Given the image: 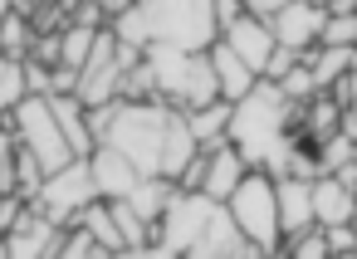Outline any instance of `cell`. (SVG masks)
I'll return each mask as SVG.
<instances>
[{"label":"cell","instance_id":"obj_31","mask_svg":"<svg viewBox=\"0 0 357 259\" xmlns=\"http://www.w3.org/2000/svg\"><path fill=\"white\" fill-rule=\"evenodd\" d=\"M15 10V0H0V25H6V15Z\"/></svg>","mask_w":357,"mask_h":259},{"label":"cell","instance_id":"obj_21","mask_svg":"<svg viewBox=\"0 0 357 259\" xmlns=\"http://www.w3.org/2000/svg\"><path fill=\"white\" fill-rule=\"evenodd\" d=\"M279 254H294V259H328L333 244H328V225H308L303 235H289Z\"/></svg>","mask_w":357,"mask_h":259},{"label":"cell","instance_id":"obj_8","mask_svg":"<svg viewBox=\"0 0 357 259\" xmlns=\"http://www.w3.org/2000/svg\"><path fill=\"white\" fill-rule=\"evenodd\" d=\"M269 25H274V40H279V45H289V49L308 54V49L323 40L328 6H323V0H289V6H284Z\"/></svg>","mask_w":357,"mask_h":259},{"label":"cell","instance_id":"obj_12","mask_svg":"<svg viewBox=\"0 0 357 259\" xmlns=\"http://www.w3.org/2000/svg\"><path fill=\"white\" fill-rule=\"evenodd\" d=\"M274 181H279V225H284V240L289 235H303L308 225H318L313 176H274Z\"/></svg>","mask_w":357,"mask_h":259},{"label":"cell","instance_id":"obj_25","mask_svg":"<svg viewBox=\"0 0 357 259\" xmlns=\"http://www.w3.org/2000/svg\"><path fill=\"white\" fill-rule=\"evenodd\" d=\"M25 205H30V201H25L20 191H0V235H10V230H15V220H20Z\"/></svg>","mask_w":357,"mask_h":259},{"label":"cell","instance_id":"obj_17","mask_svg":"<svg viewBox=\"0 0 357 259\" xmlns=\"http://www.w3.org/2000/svg\"><path fill=\"white\" fill-rule=\"evenodd\" d=\"M35 40H40L35 20H30L25 10H10V15H6V25H0V54H6V59H30Z\"/></svg>","mask_w":357,"mask_h":259},{"label":"cell","instance_id":"obj_27","mask_svg":"<svg viewBox=\"0 0 357 259\" xmlns=\"http://www.w3.org/2000/svg\"><path fill=\"white\" fill-rule=\"evenodd\" d=\"M240 15H245V0H215V20H220V30L235 25Z\"/></svg>","mask_w":357,"mask_h":259},{"label":"cell","instance_id":"obj_1","mask_svg":"<svg viewBox=\"0 0 357 259\" xmlns=\"http://www.w3.org/2000/svg\"><path fill=\"white\" fill-rule=\"evenodd\" d=\"M230 142L245 152L250 166H264L269 176H289V157L298 147V137H294V98L274 79H259L230 113Z\"/></svg>","mask_w":357,"mask_h":259},{"label":"cell","instance_id":"obj_29","mask_svg":"<svg viewBox=\"0 0 357 259\" xmlns=\"http://www.w3.org/2000/svg\"><path fill=\"white\" fill-rule=\"evenodd\" d=\"M98 6H103V10H108V20H113V15H123V10H132V6H137V0H98Z\"/></svg>","mask_w":357,"mask_h":259},{"label":"cell","instance_id":"obj_6","mask_svg":"<svg viewBox=\"0 0 357 259\" xmlns=\"http://www.w3.org/2000/svg\"><path fill=\"white\" fill-rule=\"evenodd\" d=\"M10 127H15V137H20L25 147L40 152V162H45L50 171H59V166L74 162V147H69V137H64V127H59V118H54L50 93L20 98V103L10 108Z\"/></svg>","mask_w":357,"mask_h":259},{"label":"cell","instance_id":"obj_7","mask_svg":"<svg viewBox=\"0 0 357 259\" xmlns=\"http://www.w3.org/2000/svg\"><path fill=\"white\" fill-rule=\"evenodd\" d=\"M98 201V181H93V166H89V157H74L69 166H59V171H50V181H45V191L30 201V205H40L50 220H59L64 230L84 215V205H93Z\"/></svg>","mask_w":357,"mask_h":259},{"label":"cell","instance_id":"obj_3","mask_svg":"<svg viewBox=\"0 0 357 259\" xmlns=\"http://www.w3.org/2000/svg\"><path fill=\"white\" fill-rule=\"evenodd\" d=\"M172 118H176V108H172L167 98H142V103L118 98V118H113L108 142L123 147V152L137 162L142 176H162V157H167Z\"/></svg>","mask_w":357,"mask_h":259},{"label":"cell","instance_id":"obj_24","mask_svg":"<svg viewBox=\"0 0 357 259\" xmlns=\"http://www.w3.org/2000/svg\"><path fill=\"white\" fill-rule=\"evenodd\" d=\"M298 59H303L298 49H289V45H279V49L269 54V64H264V74H259V79H274V84H284V79L294 74V64H298Z\"/></svg>","mask_w":357,"mask_h":259},{"label":"cell","instance_id":"obj_28","mask_svg":"<svg viewBox=\"0 0 357 259\" xmlns=\"http://www.w3.org/2000/svg\"><path fill=\"white\" fill-rule=\"evenodd\" d=\"M284 6H289V0H245V10H250V15H259V20H274Z\"/></svg>","mask_w":357,"mask_h":259},{"label":"cell","instance_id":"obj_15","mask_svg":"<svg viewBox=\"0 0 357 259\" xmlns=\"http://www.w3.org/2000/svg\"><path fill=\"white\" fill-rule=\"evenodd\" d=\"M206 54H211V64H215V79H220V98L240 103V98H245V93H250V88L259 84V74H255V69H250V64H245V59H240V54H235V49H230L225 40H215V45L206 49Z\"/></svg>","mask_w":357,"mask_h":259},{"label":"cell","instance_id":"obj_14","mask_svg":"<svg viewBox=\"0 0 357 259\" xmlns=\"http://www.w3.org/2000/svg\"><path fill=\"white\" fill-rule=\"evenodd\" d=\"M313 210H318V225H347L357 210V191L347 181H337L333 171H323V176H313Z\"/></svg>","mask_w":357,"mask_h":259},{"label":"cell","instance_id":"obj_13","mask_svg":"<svg viewBox=\"0 0 357 259\" xmlns=\"http://www.w3.org/2000/svg\"><path fill=\"white\" fill-rule=\"evenodd\" d=\"M211 152V166H206V196L211 201H230L235 196V186L250 176V162H245V152L235 147V142H220V147H206Z\"/></svg>","mask_w":357,"mask_h":259},{"label":"cell","instance_id":"obj_4","mask_svg":"<svg viewBox=\"0 0 357 259\" xmlns=\"http://www.w3.org/2000/svg\"><path fill=\"white\" fill-rule=\"evenodd\" d=\"M147 35L152 45H176V49H211L220 40L215 0H142Z\"/></svg>","mask_w":357,"mask_h":259},{"label":"cell","instance_id":"obj_19","mask_svg":"<svg viewBox=\"0 0 357 259\" xmlns=\"http://www.w3.org/2000/svg\"><path fill=\"white\" fill-rule=\"evenodd\" d=\"M20 98H30L25 59H6V54H0V113H10Z\"/></svg>","mask_w":357,"mask_h":259},{"label":"cell","instance_id":"obj_11","mask_svg":"<svg viewBox=\"0 0 357 259\" xmlns=\"http://www.w3.org/2000/svg\"><path fill=\"white\" fill-rule=\"evenodd\" d=\"M89 166H93V181H98V196H103V201H123V196H132L137 181H142L137 162H132L123 147H113V142H103V147L89 157Z\"/></svg>","mask_w":357,"mask_h":259},{"label":"cell","instance_id":"obj_9","mask_svg":"<svg viewBox=\"0 0 357 259\" xmlns=\"http://www.w3.org/2000/svg\"><path fill=\"white\" fill-rule=\"evenodd\" d=\"M6 240H10V259H50V254H59L64 225L50 220L40 205H25L20 220H15V230H10Z\"/></svg>","mask_w":357,"mask_h":259},{"label":"cell","instance_id":"obj_20","mask_svg":"<svg viewBox=\"0 0 357 259\" xmlns=\"http://www.w3.org/2000/svg\"><path fill=\"white\" fill-rule=\"evenodd\" d=\"M103 240L89 230V225H69L64 240H59V259H103Z\"/></svg>","mask_w":357,"mask_h":259},{"label":"cell","instance_id":"obj_5","mask_svg":"<svg viewBox=\"0 0 357 259\" xmlns=\"http://www.w3.org/2000/svg\"><path fill=\"white\" fill-rule=\"evenodd\" d=\"M235 225L255 240L259 254H279L284 249V225H279V181L264 166H250V176L235 186V196L225 201Z\"/></svg>","mask_w":357,"mask_h":259},{"label":"cell","instance_id":"obj_32","mask_svg":"<svg viewBox=\"0 0 357 259\" xmlns=\"http://www.w3.org/2000/svg\"><path fill=\"white\" fill-rule=\"evenodd\" d=\"M352 230H357V210H352Z\"/></svg>","mask_w":357,"mask_h":259},{"label":"cell","instance_id":"obj_2","mask_svg":"<svg viewBox=\"0 0 357 259\" xmlns=\"http://www.w3.org/2000/svg\"><path fill=\"white\" fill-rule=\"evenodd\" d=\"M152 69H157V93L176 108V113H191V108H206L220 98V79H215V64L206 49H176V45H152L147 49Z\"/></svg>","mask_w":357,"mask_h":259},{"label":"cell","instance_id":"obj_18","mask_svg":"<svg viewBox=\"0 0 357 259\" xmlns=\"http://www.w3.org/2000/svg\"><path fill=\"white\" fill-rule=\"evenodd\" d=\"M45 181H50V166L40 162V152L35 147H15V191L25 196V201H35L40 191H45Z\"/></svg>","mask_w":357,"mask_h":259},{"label":"cell","instance_id":"obj_22","mask_svg":"<svg viewBox=\"0 0 357 259\" xmlns=\"http://www.w3.org/2000/svg\"><path fill=\"white\" fill-rule=\"evenodd\" d=\"M93 45H98V30H89V25H64V59L59 64H69V69H84L89 64V54H93Z\"/></svg>","mask_w":357,"mask_h":259},{"label":"cell","instance_id":"obj_16","mask_svg":"<svg viewBox=\"0 0 357 259\" xmlns=\"http://www.w3.org/2000/svg\"><path fill=\"white\" fill-rule=\"evenodd\" d=\"M230 113H235V103H230V98H215V103H206V108H191L186 123H191V132L201 137V147H220V142H230Z\"/></svg>","mask_w":357,"mask_h":259},{"label":"cell","instance_id":"obj_10","mask_svg":"<svg viewBox=\"0 0 357 259\" xmlns=\"http://www.w3.org/2000/svg\"><path fill=\"white\" fill-rule=\"evenodd\" d=\"M220 40H225V45H230V49H235V54H240V59H245L255 74H264L269 54L279 49L274 25H269V20H259V15H250V10H245L235 25H225V30H220Z\"/></svg>","mask_w":357,"mask_h":259},{"label":"cell","instance_id":"obj_30","mask_svg":"<svg viewBox=\"0 0 357 259\" xmlns=\"http://www.w3.org/2000/svg\"><path fill=\"white\" fill-rule=\"evenodd\" d=\"M328 6V15H337V10H357V0H323Z\"/></svg>","mask_w":357,"mask_h":259},{"label":"cell","instance_id":"obj_26","mask_svg":"<svg viewBox=\"0 0 357 259\" xmlns=\"http://www.w3.org/2000/svg\"><path fill=\"white\" fill-rule=\"evenodd\" d=\"M328 244H333V254H357V230H352V220H347V225H328Z\"/></svg>","mask_w":357,"mask_h":259},{"label":"cell","instance_id":"obj_23","mask_svg":"<svg viewBox=\"0 0 357 259\" xmlns=\"http://www.w3.org/2000/svg\"><path fill=\"white\" fill-rule=\"evenodd\" d=\"M318 45H357V10H337V15H328Z\"/></svg>","mask_w":357,"mask_h":259}]
</instances>
